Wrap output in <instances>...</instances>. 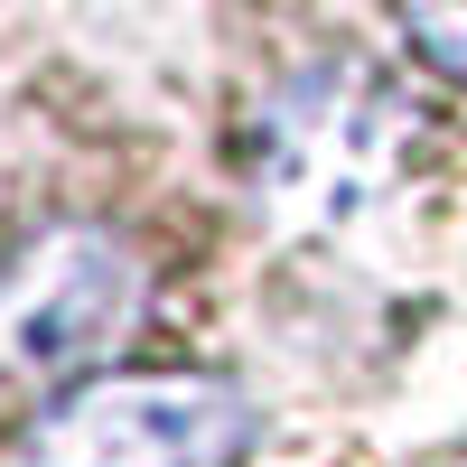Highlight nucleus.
<instances>
[{
	"label": "nucleus",
	"instance_id": "1",
	"mask_svg": "<svg viewBox=\"0 0 467 467\" xmlns=\"http://www.w3.org/2000/svg\"><path fill=\"white\" fill-rule=\"evenodd\" d=\"M420 103L365 57H318L253 112V187L290 224H356L411 178Z\"/></svg>",
	"mask_w": 467,
	"mask_h": 467
},
{
	"label": "nucleus",
	"instance_id": "2",
	"mask_svg": "<svg viewBox=\"0 0 467 467\" xmlns=\"http://www.w3.org/2000/svg\"><path fill=\"white\" fill-rule=\"evenodd\" d=\"M253 440V402L215 374H103L37 411L28 467H224Z\"/></svg>",
	"mask_w": 467,
	"mask_h": 467
},
{
	"label": "nucleus",
	"instance_id": "3",
	"mask_svg": "<svg viewBox=\"0 0 467 467\" xmlns=\"http://www.w3.org/2000/svg\"><path fill=\"white\" fill-rule=\"evenodd\" d=\"M140 318V262L103 224H57L0 271V365L10 374H85Z\"/></svg>",
	"mask_w": 467,
	"mask_h": 467
},
{
	"label": "nucleus",
	"instance_id": "4",
	"mask_svg": "<svg viewBox=\"0 0 467 467\" xmlns=\"http://www.w3.org/2000/svg\"><path fill=\"white\" fill-rule=\"evenodd\" d=\"M402 28H411V47L431 57L440 75H458L467 85V0H393Z\"/></svg>",
	"mask_w": 467,
	"mask_h": 467
}]
</instances>
